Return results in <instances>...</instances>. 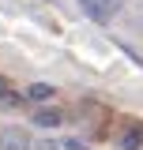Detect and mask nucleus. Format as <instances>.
I'll return each mask as SVG.
<instances>
[{
  "instance_id": "nucleus-8",
  "label": "nucleus",
  "mask_w": 143,
  "mask_h": 150,
  "mask_svg": "<svg viewBox=\"0 0 143 150\" xmlns=\"http://www.w3.org/2000/svg\"><path fill=\"white\" fill-rule=\"evenodd\" d=\"M0 98H8V83L4 79H0Z\"/></svg>"
},
{
  "instance_id": "nucleus-4",
  "label": "nucleus",
  "mask_w": 143,
  "mask_h": 150,
  "mask_svg": "<svg viewBox=\"0 0 143 150\" xmlns=\"http://www.w3.org/2000/svg\"><path fill=\"white\" fill-rule=\"evenodd\" d=\"M34 124L38 128H56V124H64V112L60 109H38L34 112Z\"/></svg>"
},
{
  "instance_id": "nucleus-1",
  "label": "nucleus",
  "mask_w": 143,
  "mask_h": 150,
  "mask_svg": "<svg viewBox=\"0 0 143 150\" xmlns=\"http://www.w3.org/2000/svg\"><path fill=\"white\" fill-rule=\"evenodd\" d=\"M124 0H79V8L87 11L94 23H106V19H113V11L121 8Z\"/></svg>"
},
{
  "instance_id": "nucleus-3",
  "label": "nucleus",
  "mask_w": 143,
  "mask_h": 150,
  "mask_svg": "<svg viewBox=\"0 0 143 150\" xmlns=\"http://www.w3.org/2000/svg\"><path fill=\"white\" fill-rule=\"evenodd\" d=\"M121 146H124V150H139V146H143V124H139V120L124 128V135H121Z\"/></svg>"
},
{
  "instance_id": "nucleus-7",
  "label": "nucleus",
  "mask_w": 143,
  "mask_h": 150,
  "mask_svg": "<svg viewBox=\"0 0 143 150\" xmlns=\"http://www.w3.org/2000/svg\"><path fill=\"white\" fill-rule=\"evenodd\" d=\"M64 146H68V150H87L83 143H79V139H64Z\"/></svg>"
},
{
  "instance_id": "nucleus-5",
  "label": "nucleus",
  "mask_w": 143,
  "mask_h": 150,
  "mask_svg": "<svg viewBox=\"0 0 143 150\" xmlns=\"http://www.w3.org/2000/svg\"><path fill=\"white\" fill-rule=\"evenodd\" d=\"M26 98H30V101H49V98H53V86H49V83H30V86H26Z\"/></svg>"
},
{
  "instance_id": "nucleus-6",
  "label": "nucleus",
  "mask_w": 143,
  "mask_h": 150,
  "mask_svg": "<svg viewBox=\"0 0 143 150\" xmlns=\"http://www.w3.org/2000/svg\"><path fill=\"white\" fill-rule=\"evenodd\" d=\"M34 150H68V146H64V139H38Z\"/></svg>"
},
{
  "instance_id": "nucleus-2",
  "label": "nucleus",
  "mask_w": 143,
  "mask_h": 150,
  "mask_svg": "<svg viewBox=\"0 0 143 150\" xmlns=\"http://www.w3.org/2000/svg\"><path fill=\"white\" fill-rule=\"evenodd\" d=\"M0 150H34V143H30L19 128H4L0 131Z\"/></svg>"
}]
</instances>
